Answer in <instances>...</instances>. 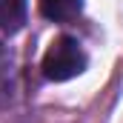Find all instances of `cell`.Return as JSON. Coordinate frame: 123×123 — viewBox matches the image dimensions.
I'll return each instance as SVG.
<instances>
[{
	"label": "cell",
	"mask_w": 123,
	"mask_h": 123,
	"mask_svg": "<svg viewBox=\"0 0 123 123\" xmlns=\"http://www.w3.org/2000/svg\"><path fill=\"white\" fill-rule=\"evenodd\" d=\"M26 23V0H0V29L17 31Z\"/></svg>",
	"instance_id": "obj_3"
},
{
	"label": "cell",
	"mask_w": 123,
	"mask_h": 123,
	"mask_svg": "<svg viewBox=\"0 0 123 123\" xmlns=\"http://www.w3.org/2000/svg\"><path fill=\"white\" fill-rule=\"evenodd\" d=\"M0 55H3V46H0Z\"/></svg>",
	"instance_id": "obj_4"
},
{
	"label": "cell",
	"mask_w": 123,
	"mask_h": 123,
	"mask_svg": "<svg viewBox=\"0 0 123 123\" xmlns=\"http://www.w3.org/2000/svg\"><path fill=\"white\" fill-rule=\"evenodd\" d=\"M86 63H89V57L74 37H57L43 55V74L55 83H63V80L83 74Z\"/></svg>",
	"instance_id": "obj_1"
},
{
	"label": "cell",
	"mask_w": 123,
	"mask_h": 123,
	"mask_svg": "<svg viewBox=\"0 0 123 123\" xmlns=\"http://www.w3.org/2000/svg\"><path fill=\"white\" fill-rule=\"evenodd\" d=\"M80 9H83V0H40L43 17H49L55 23H66V20L77 17Z\"/></svg>",
	"instance_id": "obj_2"
}]
</instances>
